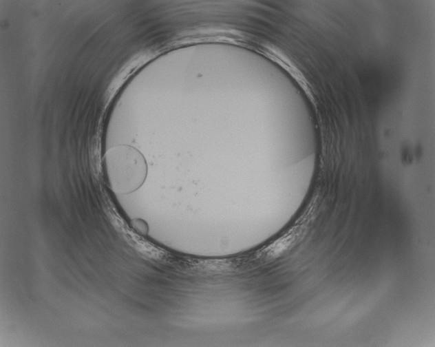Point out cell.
<instances>
[{"mask_svg": "<svg viewBox=\"0 0 435 347\" xmlns=\"http://www.w3.org/2000/svg\"><path fill=\"white\" fill-rule=\"evenodd\" d=\"M105 162L110 187L116 193H131L145 180V159L133 147L122 145L109 149L105 156Z\"/></svg>", "mask_w": 435, "mask_h": 347, "instance_id": "1", "label": "cell"}]
</instances>
